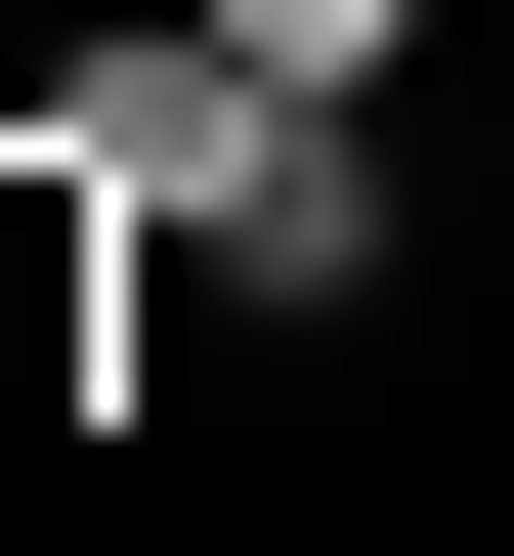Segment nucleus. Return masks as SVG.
<instances>
[{"label": "nucleus", "mask_w": 514, "mask_h": 556, "mask_svg": "<svg viewBox=\"0 0 514 556\" xmlns=\"http://www.w3.org/2000/svg\"><path fill=\"white\" fill-rule=\"evenodd\" d=\"M43 129L129 172V257H215V300H300V343L386 300V129H343V86H258L215 0H129V43H43Z\"/></svg>", "instance_id": "obj_1"}, {"label": "nucleus", "mask_w": 514, "mask_h": 556, "mask_svg": "<svg viewBox=\"0 0 514 556\" xmlns=\"http://www.w3.org/2000/svg\"><path fill=\"white\" fill-rule=\"evenodd\" d=\"M215 43H258V86H429V0H215Z\"/></svg>", "instance_id": "obj_3"}, {"label": "nucleus", "mask_w": 514, "mask_h": 556, "mask_svg": "<svg viewBox=\"0 0 514 556\" xmlns=\"http://www.w3.org/2000/svg\"><path fill=\"white\" fill-rule=\"evenodd\" d=\"M86 300H129V172L0 86V428H86Z\"/></svg>", "instance_id": "obj_2"}]
</instances>
